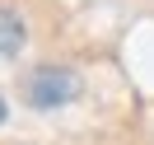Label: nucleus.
I'll return each mask as SVG.
<instances>
[{
  "mask_svg": "<svg viewBox=\"0 0 154 145\" xmlns=\"http://www.w3.org/2000/svg\"><path fill=\"white\" fill-rule=\"evenodd\" d=\"M75 98H84V75L66 61H38L23 75V103L33 112H51V108H66Z\"/></svg>",
  "mask_w": 154,
  "mask_h": 145,
  "instance_id": "f257e3e1",
  "label": "nucleus"
},
{
  "mask_svg": "<svg viewBox=\"0 0 154 145\" xmlns=\"http://www.w3.org/2000/svg\"><path fill=\"white\" fill-rule=\"evenodd\" d=\"M28 42V19H23L19 5L0 0V61H14Z\"/></svg>",
  "mask_w": 154,
  "mask_h": 145,
  "instance_id": "f03ea898",
  "label": "nucleus"
},
{
  "mask_svg": "<svg viewBox=\"0 0 154 145\" xmlns=\"http://www.w3.org/2000/svg\"><path fill=\"white\" fill-rule=\"evenodd\" d=\"M5 117H10V103H5V94H0V126H5Z\"/></svg>",
  "mask_w": 154,
  "mask_h": 145,
  "instance_id": "7ed1b4c3",
  "label": "nucleus"
}]
</instances>
